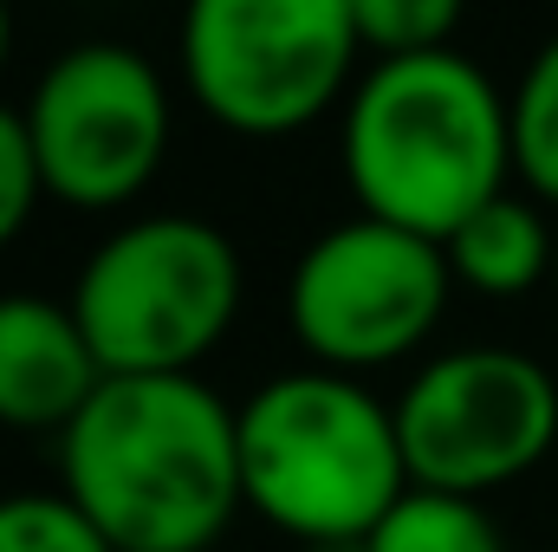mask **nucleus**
I'll return each mask as SVG.
<instances>
[{
  "instance_id": "f257e3e1",
  "label": "nucleus",
  "mask_w": 558,
  "mask_h": 552,
  "mask_svg": "<svg viewBox=\"0 0 558 552\" xmlns=\"http://www.w3.org/2000/svg\"><path fill=\"white\" fill-rule=\"evenodd\" d=\"M234 416L202 377H105L59 435V494L111 552H208L247 507Z\"/></svg>"
},
{
  "instance_id": "f03ea898",
  "label": "nucleus",
  "mask_w": 558,
  "mask_h": 552,
  "mask_svg": "<svg viewBox=\"0 0 558 552\" xmlns=\"http://www.w3.org/2000/svg\"><path fill=\"white\" fill-rule=\"evenodd\" d=\"M338 156L371 221L448 241L513 182L507 92L468 52L377 59L344 98Z\"/></svg>"
},
{
  "instance_id": "7ed1b4c3",
  "label": "nucleus",
  "mask_w": 558,
  "mask_h": 552,
  "mask_svg": "<svg viewBox=\"0 0 558 552\" xmlns=\"http://www.w3.org/2000/svg\"><path fill=\"white\" fill-rule=\"evenodd\" d=\"M234 429L247 514L305 552L371 540L377 520L410 494L397 404H384L364 377L318 364L279 371L241 404Z\"/></svg>"
},
{
  "instance_id": "20e7f679",
  "label": "nucleus",
  "mask_w": 558,
  "mask_h": 552,
  "mask_svg": "<svg viewBox=\"0 0 558 552\" xmlns=\"http://www.w3.org/2000/svg\"><path fill=\"white\" fill-rule=\"evenodd\" d=\"M241 299V248L202 215H137L111 228L72 279V319L105 377H195L234 332Z\"/></svg>"
},
{
  "instance_id": "39448f33",
  "label": "nucleus",
  "mask_w": 558,
  "mask_h": 552,
  "mask_svg": "<svg viewBox=\"0 0 558 552\" xmlns=\"http://www.w3.org/2000/svg\"><path fill=\"white\" fill-rule=\"evenodd\" d=\"M182 85L234 137H299L357 92L351 0H195L182 20Z\"/></svg>"
},
{
  "instance_id": "423d86ee",
  "label": "nucleus",
  "mask_w": 558,
  "mask_h": 552,
  "mask_svg": "<svg viewBox=\"0 0 558 552\" xmlns=\"http://www.w3.org/2000/svg\"><path fill=\"white\" fill-rule=\"evenodd\" d=\"M448 254L410 228L351 215L305 241L286 279V325L318 371L371 377L416 358L448 319Z\"/></svg>"
},
{
  "instance_id": "0eeeda50",
  "label": "nucleus",
  "mask_w": 558,
  "mask_h": 552,
  "mask_svg": "<svg viewBox=\"0 0 558 552\" xmlns=\"http://www.w3.org/2000/svg\"><path fill=\"white\" fill-rule=\"evenodd\" d=\"M410 488L487 501L533 475L558 442V377L520 345H454L397 391Z\"/></svg>"
},
{
  "instance_id": "6e6552de",
  "label": "nucleus",
  "mask_w": 558,
  "mask_h": 552,
  "mask_svg": "<svg viewBox=\"0 0 558 552\" xmlns=\"http://www.w3.org/2000/svg\"><path fill=\"white\" fill-rule=\"evenodd\" d=\"M20 118L39 156L46 195L85 215H111L137 202L156 182L175 131V105L156 59L124 39L65 46L33 79Z\"/></svg>"
},
{
  "instance_id": "1a4fd4ad",
  "label": "nucleus",
  "mask_w": 558,
  "mask_h": 552,
  "mask_svg": "<svg viewBox=\"0 0 558 552\" xmlns=\"http://www.w3.org/2000/svg\"><path fill=\"white\" fill-rule=\"evenodd\" d=\"M105 364L72 319V299L0 292V429L65 435L98 397Z\"/></svg>"
},
{
  "instance_id": "9d476101",
  "label": "nucleus",
  "mask_w": 558,
  "mask_h": 552,
  "mask_svg": "<svg viewBox=\"0 0 558 552\" xmlns=\"http://www.w3.org/2000/svg\"><path fill=\"white\" fill-rule=\"evenodd\" d=\"M448 274L454 286L481 292V299H520L533 286H546L558 267V228L546 221V208L533 195H500L481 215H468L448 241Z\"/></svg>"
},
{
  "instance_id": "9b49d317",
  "label": "nucleus",
  "mask_w": 558,
  "mask_h": 552,
  "mask_svg": "<svg viewBox=\"0 0 558 552\" xmlns=\"http://www.w3.org/2000/svg\"><path fill=\"white\" fill-rule=\"evenodd\" d=\"M364 552H507L487 501L468 494H435V488H410L377 533L364 540Z\"/></svg>"
},
{
  "instance_id": "f8f14e48",
  "label": "nucleus",
  "mask_w": 558,
  "mask_h": 552,
  "mask_svg": "<svg viewBox=\"0 0 558 552\" xmlns=\"http://www.w3.org/2000/svg\"><path fill=\"white\" fill-rule=\"evenodd\" d=\"M513 118V176L539 208H558V33L526 59L520 85L507 92Z\"/></svg>"
},
{
  "instance_id": "ddd939ff",
  "label": "nucleus",
  "mask_w": 558,
  "mask_h": 552,
  "mask_svg": "<svg viewBox=\"0 0 558 552\" xmlns=\"http://www.w3.org/2000/svg\"><path fill=\"white\" fill-rule=\"evenodd\" d=\"M357 39L377 59H416V52H448L461 33L454 0H351Z\"/></svg>"
},
{
  "instance_id": "4468645a",
  "label": "nucleus",
  "mask_w": 558,
  "mask_h": 552,
  "mask_svg": "<svg viewBox=\"0 0 558 552\" xmlns=\"http://www.w3.org/2000/svg\"><path fill=\"white\" fill-rule=\"evenodd\" d=\"M0 552H111V540L59 488H20L0 494Z\"/></svg>"
},
{
  "instance_id": "2eb2a0df",
  "label": "nucleus",
  "mask_w": 558,
  "mask_h": 552,
  "mask_svg": "<svg viewBox=\"0 0 558 552\" xmlns=\"http://www.w3.org/2000/svg\"><path fill=\"white\" fill-rule=\"evenodd\" d=\"M39 202H46V182H39V156H33V137H26V118L13 105H0V254L26 235Z\"/></svg>"
},
{
  "instance_id": "dca6fc26",
  "label": "nucleus",
  "mask_w": 558,
  "mask_h": 552,
  "mask_svg": "<svg viewBox=\"0 0 558 552\" xmlns=\"http://www.w3.org/2000/svg\"><path fill=\"white\" fill-rule=\"evenodd\" d=\"M7 46H13V26H7V13H0V65H7Z\"/></svg>"
},
{
  "instance_id": "f3484780",
  "label": "nucleus",
  "mask_w": 558,
  "mask_h": 552,
  "mask_svg": "<svg viewBox=\"0 0 558 552\" xmlns=\"http://www.w3.org/2000/svg\"><path fill=\"white\" fill-rule=\"evenodd\" d=\"M312 552H364V540H351V547H312Z\"/></svg>"
},
{
  "instance_id": "a211bd4d",
  "label": "nucleus",
  "mask_w": 558,
  "mask_h": 552,
  "mask_svg": "<svg viewBox=\"0 0 558 552\" xmlns=\"http://www.w3.org/2000/svg\"><path fill=\"white\" fill-rule=\"evenodd\" d=\"M553 286H558V267H553Z\"/></svg>"
}]
</instances>
